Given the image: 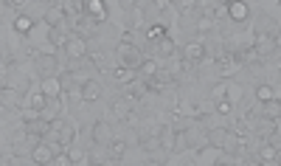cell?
<instances>
[{
	"label": "cell",
	"mask_w": 281,
	"mask_h": 166,
	"mask_svg": "<svg viewBox=\"0 0 281 166\" xmlns=\"http://www.w3.org/2000/svg\"><path fill=\"white\" fill-rule=\"evenodd\" d=\"M73 135H76L73 124L62 121V118H53V121H51V132H48V141H51V144H56V149H59V152H62L65 147H70Z\"/></svg>",
	"instance_id": "obj_1"
},
{
	"label": "cell",
	"mask_w": 281,
	"mask_h": 166,
	"mask_svg": "<svg viewBox=\"0 0 281 166\" xmlns=\"http://www.w3.org/2000/svg\"><path fill=\"white\" fill-rule=\"evenodd\" d=\"M93 141H96V144H110V141H113L110 127H107V124H101V121H96V124H93Z\"/></svg>",
	"instance_id": "obj_20"
},
{
	"label": "cell",
	"mask_w": 281,
	"mask_h": 166,
	"mask_svg": "<svg viewBox=\"0 0 281 166\" xmlns=\"http://www.w3.org/2000/svg\"><path fill=\"white\" fill-rule=\"evenodd\" d=\"M130 110H132V107H130V99H115V102H113V113L118 115L121 121L130 115Z\"/></svg>",
	"instance_id": "obj_23"
},
{
	"label": "cell",
	"mask_w": 281,
	"mask_h": 166,
	"mask_svg": "<svg viewBox=\"0 0 281 166\" xmlns=\"http://www.w3.org/2000/svg\"><path fill=\"white\" fill-rule=\"evenodd\" d=\"M163 37H166V26H149L146 28V40H149V43H160Z\"/></svg>",
	"instance_id": "obj_26"
},
{
	"label": "cell",
	"mask_w": 281,
	"mask_h": 166,
	"mask_svg": "<svg viewBox=\"0 0 281 166\" xmlns=\"http://www.w3.org/2000/svg\"><path fill=\"white\" fill-rule=\"evenodd\" d=\"M98 99H101V85L96 79L82 82V102H98Z\"/></svg>",
	"instance_id": "obj_13"
},
{
	"label": "cell",
	"mask_w": 281,
	"mask_h": 166,
	"mask_svg": "<svg viewBox=\"0 0 281 166\" xmlns=\"http://www.w3.org/2000/svg\"><path fill=\"white\" fill-rule=\"evenodd\" d=\"M262 115H267V118H276V121H279V118H281V102H279V99L267 102V107H264Z\"/></svg>",
	"instance_id": "obj_25"
},
{
	"label": "cell",
	"mask_w": 281,
	"mask_h": 166,
	"mask_svg": "<svg viewBox=\"0 0 281 166\" xmlns=\"http://www.w3.org/2000/svg\"><path fill=\"white\" fill-rule=\"evenodd\" d=\"M48 93L45 90H34L31 96H28V115H43V110L48 107Z\"/></svg>",
	"instance_id": "obj_9"
},
{
	"label": "cell",
	"mask_w": 281,
	"mask_h": 166,
	"mask_svg": "<svg viewBox=\"0 0 281 166\" xmlns=\"http://www.w3.org/2000/svg\"><path fill=\"white\" fill-rule=\"evenodd\" d=\"M140 73H143V76H146V79H152V76H158V65H155V62H152V59H143V62H140Z\"/></svg>",
	"instance_id": "obj_30"
},
{
	"label": "cell",
	"mask_w": 281,
	"mask_h": 166,
	"mask_svg": "<svg viewBox=\"0 0 281 166\" xmlns=\"http://www.w3.org/2000/svg\"><path fill=\"white\" fill-rule=\"evenodd\" d=\"M59 110H62V105H59V102H53V96H51V99H48V107L43 110V115L48 118V121H53V118L59 115Z\"/></svg>",
	"instance_id": "obj_29"
},
{
	"label": "cell",
	"mask_w": 281,
	"mask_h": 166,
	"mask_svg": "<svg viewBox=\"0 0 281 166\" xmlns=\"http://www.w3.org/2000/svg\"><path fill=\"white\" fill-rule=\"evenodd\" d=\"M65 54H68L70 59H85V56L90 54L88 40H85L82 34H73V37L68 40V43H65Z\"/></svg>",
	"instance_id": "obj_4"
},
{
	"label": "cell",
	"mask_w": 281,
	"mask_h": 166,
	"mask_svg": "<svg viewBox=\"0 0 281 166\" xmlns=\"http://www.w3.org/2000/svg\"><path fill=\"white\" fill-rule=\"evenodd\" d=\"M225 141H228V130H222V127H217V130H208V144L211 147H225Z\"/></svg>",
	"instance_id": "obj_21"
},
{
	"label": "cell",
	"mask_w": 281,
	"mask_h": 166,
	"mask_svg": "<svg viewBox=\"0 0 281 166\" xmlns=\"http://www.w3.org/2000/svg\"><path fill=\"white\" fill-rule=\"evenodd\" d=\"M115 56H118V62H121V65H130V68H140V62H143V54H140L138 48L130 43V40H121V43H118Z\"/></svg>",
	"instance_id": "obj_2"
},
{
	"label": "cell",
	"mask_w": 281,
	"mask_h": 166,
	"mask_svg": "<svg viewBox=\"0 0 281 166\" xmlns=\"http://www.w3.org/2000/svg\"><path fill=\"white\" fill-rule=\"evenodd\" d=\"M228 96V85H214V88H211V99H214V102H220V99H225Z\"/></svg>",
	"instance_id": "obj_32"
},
{
	"label": "cell",
	"mask_w": 281,
	"mask_h": 166,
	"mask_svg": "<svg viewBox=\"0 0 281 166\" xmlns=\"http://www.w3.org/2000/svg\"><path fill=\"white\" fill-rule=\"evenodd\" d=\"M34 17H31V14H17V17L11 20V28H14V31H17V34H31V31H34Z\"/></svg>",
	"instance_id": "obj_14"
},
{
	"label": "cell",
	"mask_w": 281,
	"mask_h": 166,
	"mask_svg": "<svg viewBox=\"0 0 281 166\" xmlns=\"http://www.w3.org/2000/svg\"><path fill=\"white\" fill-rule=\"evenodd\" d=\"M56 68H59V62H56L53 54H40V56H37V70H40L43 76H51Z\"/></svg>",
	"instance_id": "obj_12"
},
{
	"label": "cell",
	"mask_w": 281,
	"mask_h": 166,
	"mask_svg": "<svg viewBox=\"0 0 281 166\" xmlns=\"http://www.w3.org/2000/svg\"><path fill=\"white\" fill-rule=\"evenodd\" d=\"M158 51L163 54V56H175V43H172L169 37H163V40L158 43Z\"/></svg>",
	"instance_id": "obj_31"
},
{
	"label": "cell",
	"mask_w": 281,
	"mask_h": 166,
	"mask_svg": "<svg viewBox=\"0 0 281 166\" xmlns=\"http://www.w3.org/2000/svg\"><path fill=\"white\" fill-rule=\"evenodd\" d=\"M158 135H160V147H163V149H169V152H175V149H177L175 130H172V127H160V130H158Z\"/></svg>",
	"instance_id": "obj_18"
},
{
	"label": "cell",
	"mask_w": 281,
	"mask_h": 166,
	"mask_svg": "<svg viewBox=\"0 0 281 166\" xmlns=\"http://www.w3.org/2000/svg\"><path fill=\"white\" fill-rule=\"evenodd\" d=\"M228 99L231 102H239V99H242V88H239V85H228Z\"/></svg>",
	"instance_id": "obj_35"
},
{
	"label": "cell",
	"mask_w": 281,
	"mask_h": 166,
	"mask_svg": "<svg viewBox=\"0 0 281 166\" xmlns=\"http://www.w3.org/2000/svg\"><path fill=\"white\" fill-rule=\"evenodd\" d=\"M115 82H121V85H130V82H135V76H138V68H130V65H118V68L113 70Z\"/></svg>",
	"instance_id": "obj_15"
},
{
	"label": "cell",
	"mask_w": 281,
	"mask_h": 166,
	"mask_svg": "<svg viewBox=\"0 0 281 166\" xmlns=\"http://www.w3.org/2000/svg\"><path fill=\"white\" fill-rule=\"evenodd\" d=\"M256 161H259V164H279V149L273 147V144H264V147L259 149Z\"/></svg>",
	"instance_id": "obj_17"
},
{
	"label": "cell",
	"mask_w": 281,
	"mask_h": 166,
	"mask_svg": "<svg viewBox=\"0 0 281 166\" xmlns=\"http://www.w3.org/2000/svg\"><path fill=\"white\" fill-rule=\"evenodd\" d=\"M214 113H217V115H231V113H234V102H231V99H220V102H214Z\"/></svg>",
	"instance_id": "obj_24"
},
{
	"label": "cell",
	"mask_w": 281,
	"mask_h": 166,
	"mask_svg": "<svg viewBox=\"0 0 281 166\" xmlns=\"http://www.w3.org/2000/svg\"><path fill=\"white\" fill-rule=\"evenodd\" d=\"M68 158H70V164H82V161H88L82 149H70V152H68Z\"/></svg>",
	"instance_id": "obj_34"
},
{
	"label": "cell",
	"mask_w": 281,
	"mask_h": 166,
	"mask_svg": "<svg viewBox=\"0 0 281 166\" xmlns=\"http://www.w3.org/2000/svg\"><path fill=\"white\" fill-rule=\"evenodd\" d=\"M26 132L31 135V138H48V132H51V121H48L45 115H28Z\"/></svg>",
	"instance_id": "obj_5"
},
{
	"label": "cell",
	"mask_w": 281,
	"mask_h": 166,
	"mask_svg": "<svg viewBox=\"0 0 281 166\" xmlns=\"http://www.w3.org/2000/svg\"><path fill=\"white\" fill-rule=\"evenodd\" d=\"M256 51H259V56H270L276 48H279V37L276 34H256Z\"/></svg>",
	"instance_id": "obj_8"
},
{
	"label": "cell",
	"mask_w": 281,
	"mask_h": 166,
	"mask_svg": "<svg viewBox=\"0 0 281 166\" xmlns=\"http://www.w3.org/2000/svg\"><path fill=\"white\" fill-rule=\"evenodd\" d=\"M118 6H121L124 11H132L135 9V0H118Z\"/></svg>",
	"instance_id": "obj_36"
},
{
	"label": "cell",
	"mask_w": 281,
	"mask_h": 166,
	"mask_svg": "<svg viewBox=\"0 0 281 166\" xmlns=\"http://www.w3.org/2000/svg\"><path fill=\"white\" fill-rule=\"evenodd\" d=\"M124 152H127V141H124V138H113V141H110V155H113L115 161H118Z\"/></svg>",
	"instance_id": "obj_27"
},
{
	"label": "cell",
	"mask_w": 281,
	"mask_h": 166,
	"mask_svg": "<svg viewBox=\"0 0 281 166\" xmlns=\"http://www.w3.org/2000/svg\"><path fill=\"white\" fill-rule=\"evenodd\" d=\"M253 96H256V102H259V105H267V102H273V99H276V88H273V85H267V82H262V85H256Z\"/></svg>",
	"instance_id": "obj_16"
},
{
	"label": "cell",
	"mask_w": 281,
	"mask_h": 166,
	"mask_svg": "<svg viewBox=\"0 0 281 166\" xmlns=\"http://www.w3.org/2000/svg\"><path fill=\"white\" fill-rule=\"evenodd\" d=\"M56 152H59L56 144H51V141H40V144L31 147V164H53Z\"/></svg>",
	"instance_id": "obj_3"
},
{
	"label": "cell",
	"mask_w": 281,
	"mask_h": 166,
	"mask_svg": "<svg viewBox=\"0 0 281 166\" xmlns=\"http://www.w3.org/2000/svg\"><path fill=\"white\" fill-rule=\"evenodd\" d=\"M276 99H279V102H281V88H279V90H276Z\"/></svg>",
	"instance_id": "obj_38"
},
{
	"label": "cell",
	"mask_w": 281,
	"mask_h": 166,
	"mask_svg": "<svg viewBox=\"0 0 281 166\" xmlns=\"http://www.w3.org/2000/svg\"><path fill=\"white\" fill-rule=\"evenodd\" d=\"M48 40H51L53 45H62V48H65V43H68L70 37L65 34V31H62V26H56V28H51V34H48Z\"/></svg>",
	"instance_id": "obj_28"
},
{
	"label": "cell",
	"mask_w": 281,
	"mask_h": 166,
	"mask_svg": "<svg viewBox=\"0 0 281 166\" xmlns=\"http://www.w3.org/2000/svg\"><path fill=\"white\" fill-rule=\"evenodd\" d=\"M140 147H143V149H158L160 147V138H149V135L143 132V135H140Z\"/></svg>",
	"instance_id": "obj_33"
},
{
	"label": "cell",
	"mask_w": 281,
	"mask_h": 166,
	"mask_svg": "<svg viewBox=\"0 0 281 166\" xmlns=\"http://www.w3.org/2000/svg\"><path fill=\"white\" fill-rule=\"evenodd\" d=\"M43 90L48 93V96H53V99H56V96H59V93H62L65 88H62V79H51V76H45Z\"/></svg>",
	"instance_id": "obj_22"
},
{
	"label": "cell",
	"mask_w": 281,
	"mask_h": 166,
	"mask_svg": "<svg viewBox=\"0 0 281 166\" xmlns=\"http://www.w3.org/2000/svg\"><path fill=\"white\" fill-rule=\"evenodd\" d=\"M256 34H276V37H279V26H276V20L267 17V14H262V20L256 23Z\"/></svg>",
	"instance_id": "obj_19"
},
{
	"label": "cell",
	"mask_w": 281,
	"mask_h": 166,
	"mask_svg": "<svg viewBox=\"0 0 281 166\" xmlns=\"http://www.w3.org/2000/svg\"><path fill=\"white\" fill-rule=\"evenodd\" d=\"M228 14L236 26H242V23H247V17H250V9H247L245 0H228Z\"/></svg>",
	"instance_id": "obj_7"
},
{
	"label": "cell",
	"mask_w": 281,
	"mask_h": 166,
	"mask_svg": "<svg viewBox=\"0 0 281 166\" xmlns=\"http://www.w3.org/2000/svg\"><path fill=\"white\" fill-rule=\"evenodd\" d=\"M11 3H14V6H23V3H26V0H11Z\"/></svg>",
	"instance_id": "obj_37"
},
{
	"label": "cell",
	"mask_w": 281,
	"mask_h": 166,
	"mask_svg": "<svg viewBox=\"0 0 281 166\" xmlns=\"http://www.w3.org/2000/svg\"><path fill=\"white\" fill-rule=\"evenodd\" d=\"M205 56H208V48H205V43H200V40H188V43L183 45V59L202 62Z\"/></svg>",
	"instance_id": "obj_6"
},
{
	"label": "cell",
	"mask_w": 281,
	"mask_h": 166,
	"mask_svg": "<svg viewBox=\"0 0 281 166\" xmlns=\"http://www.w3.org/2000/svg\"><path fill=\"white\" fill-rule=\"evenodd\" d=\"M43 20L51 28H56V26H65V23H68V14H65V9H62V6H48V9H45V14H43Z\"/></svg>",
	"instance_id": "obj_11"
},
{
	"label": "cell",
	"mask_w": 281,
	"mask_h": 166,
	"mask_svg": "<svg viewBox=\"0 0 281 166\" xmlns=\"http://www.w3.org/2000/svg\"><path fill=\"white\" fill-rule=\"evenodd\" d=\"M85 14H90L96 23H104L107 20V3L104 0H85Z\"/></svg>",
	"instance_id": "obj_10"
}]
</instances>
